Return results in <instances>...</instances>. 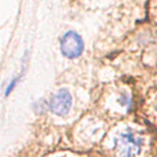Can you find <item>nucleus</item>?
<instances>
[{"mask_svg": "<svg viewBox=\"0 0 157 157\" xmlns=\"http://www.w3.org/2000/svg\"><path fill=\"white\" fill-rule=\"evenodd\" d=\"M115 147L121 157H136L144 147V137L136 130L126 128L115 137Z\"/></svg>", "mask_w": 157, "mask_h": 157, "instance_id": "nucleus-1", "label": "nucleus"}, {"mask_svg": "<svg viewBox=\"0 0 157 157\" xmlns=\"http://www.w3.org/2000/svg\"><path fill=\"white\" fill-rule=\"evenodd\" d=\"M60 48H61V52L65 56L76 58L82 53L83 42H82L81 37L77 33H75L72 31H69L61 38Z\"/></svg>", "mask_w": 157, "mask_h": 157, "instance_id": "nucleus-2", "label": "nucleus"}, {"mask_svg": "<svg viewBox=\"0 0 157 157\" xmlns=\"http://www.w3.org/2000/svg\"><path fill=\"white\" fill-rule=\"evenodd\" d=\"M71 107V96L66 90L58 91L50 101V110L56 115H65Z\"/></svg>", "mask_w": 157, "mask_h": 157, "instance_id": "nucleus-3", "label": "nucleus"}]
</instances>
